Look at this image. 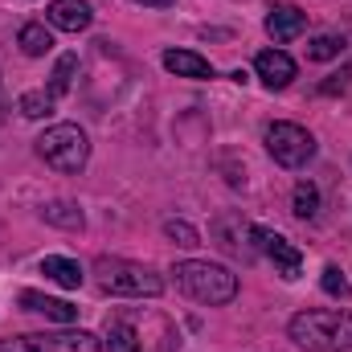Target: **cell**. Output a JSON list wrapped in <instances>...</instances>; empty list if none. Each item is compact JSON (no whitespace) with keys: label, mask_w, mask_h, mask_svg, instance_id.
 <instances>
[{"label":"cell","mask_w":352,"mask_h":352,"mask_svg":"<svg viewBox=\"0 0 352 352\" xmlns=\"http://www.w3.org/2000/svg\"><path fill=\"white\" fill-rule=\"evenodd\" d=\"M287 336L307 352H352V311H299L291 316Z\"/></svg>","instance_id":"1"},{"label":"cell","mask_w":352,"mask_h":352,"mask_svg":"<svg viewBox=\"0 0 352 352\" xmlns=\"http://www.w3.org/2000/svg\"><path fill=\"white\" fill-rule=\"evenodd\" d=\"M176 283L188 299L197 303H209V307H221V303H234L238 299V274H230L226 266L217 263H197V258H184L176 263Z\"/></svg>","instance_id":"2"},{"label":"cell","mask_w":352,"mask_h":352,"mask_svg":"<svg viewBox=\"0 0 352 352\" xmlns=\"http://www.w3.org/2000/svg\"><path fill=\"white\" fill-rule=\"evenodd\" d=\"M37 156L54 173H82L90 160V140L78 123H54L37 135Z\"/></svg>","instance_id":"3"},{"label":"cell","mask_w":352,"mask_h":352,"mask_svg":"<svg viewBox=\"0 0 352 352\" xmlns=\"http://www.w3.org/2000/svg\"><path fill=\"white\" fill-rule=\"evenodd\" d=\"M98 274V287L111 291V295H160L164 291V278L144 263H131V258H98L94 263Z\"/></svg>","instance_id":"4"},{"label":"cell","mask_w":352,"mask_h":352,"mask_svg":"<svg viewBox=\"0 0 352 352\" xmlns=\"http://www.w3.org/2000/svg\"><path fill=\"white\" fill-rule=\"evenodd\" d=\"M266 152H270V160L283 164V168H303V164L316 156V140H311V131L299 127V123H270V127H266Z\"/></svg>","instance_id":"5"},{"label":"cell","mask_w":352,"mask_h":352,"mask_svg":"<svg viewBox=\"0 0 352 352\" xmlns=\"http://www.w3.org/2000/svg\"><path fill=\"white\" fill-rule=\"evenodd\" d=\"M0 352H102L98 336L90 332H29V336H16V340H0Z\"/></svg>","instance_id":"6"},{"label":"cell","mask_w":352,"mask_h":352,"mask_svg":"<svg viewBox=\"0 0 352 352\" xmlns=\"http://www.w3.org/2000/svg\"><path fill=\"white\" fill-rule=\"evenodd\" d=\"M250 238L258 242L263 258H270V263H274V270H278L283 278H299V270H303V254H299V246H291L283 234L263 230V226H250Z\"/></svg>","instance_id":"7"},{"label":"cell","mask_w":352,"mask_h":352,"mask_svg":"<svg viewBox=\"0 0 352 352\" xmlns=\"http://www.w3.org/2000/svg\"><path fill=\"white\" fill-rule=\"evenodd\" d=\"M254 70H258V78H263L270 90H283L295 82V62L283 54V50H263L258 58H254Z\"/></svg>","instance_id":"8"},{"label":"cell","mask_w":352,"mask_h":352,"mask_svg":"<svg viewBox=\"0 0 352 352\" xmlns=\"http://www.w3.org/2000/svg\"><path fill=\"white\" fill-rule=\"evenodd\" d=\"M303 29H307V12L295 8V4H274V8L266 12V33H270L274 41H295Z\"/></svg>","instance_id":"9"},{"label":"cell","mask_w":352,"mask_h":352,"mask_svg":"<svg viewBox=\"0 0 352 352\" xmlns=\"http://www.w3.org/2000/svg\"><path fill=\"white\" fill-rule=\"evenodd\" d=\"M90 21H94V12L87 0H54L50 4V25L62 33H82V29H90Z\"/></svg>","instance_id":"10"},{"label":"cell","mask_w":352,"mask_h":352,"mask_svg":"<svg viewBox=\"0 0 352 352\" xmlns=\"http://www.w3.org/2000/svg\"><path fill=\"white\" fill-rule=\"evenodd\" d=\"M21 307L45 316V320H54V324H74V320H78V307H74V303L50 299V295H41V291H21Z\"/></svg>","instance_id":"11"},{"label":"cell","mask_w":352,"mask_h":352,"mask_svg":"<svg viewBox=\"0 0 352 352\" xmlns=\"http://www.w3.org/2000/svg\"><path fill=\"white\" fill-rule=\"evenodd\" d=\"M164 70H173L176 78H197V82L213 78V66L201 54H192V50H168L164 54Z\"/></svg>","instance_id":"12"},{"label":"cell","mask_w":352,"mask_h":352,"mask_svg":"<svg viewBox=\"0 0 352 352\" xmlns=\"http://www.w3.org/2000/svg\"><path fill=\"white\" fill-rule=\"evenodd\" d=\"M41 274H50L58 287H66V291H78L82 287V266L74 263V258H58V254H50V258H41Z\"/></svg>","instance_id":"13"},{"label":"cell","mask_w":352,"mask_h":352,"mask_svg":"<svg viewBox=\"0 0 352 352\" xmlns=\"http://www.w3.org/2000/svg\"><path fill=\"white\" fill-rule=\"evenodd\" d=\"M16 45H21L29 58H45V54L54 50V37H50V29H45V25L29 21V25H21V33H16Z\"/></svg>","instance_id":"14"},{"label":"cell","mask_w":352,"mask_h":352,"mask_svg":"<svg viewBox=\"0 0 352 352\" xmlns=\"http://www.w3.org/2000/svg\"><path fill=\"white\" fill-rule=\"evenodd\" d=\"M107 352H140V332L123 320H107Z\"/></svg>","instance_id":"15"},{"label":"cell","mask_w":352,"mask_h":352,"mask_svg":"<svg viewBox=\"0 0 352 352\" xmlns=\"http://www.w3.org/2000/svg\"><path fill=\"white\" fill-rule=\"evenodd\" d=\"M74 74H78V54H62V58H58V66H54V78H50V94H54V98L70 94Z\"/></svg>","instance_id":"16"},{"label":"cell","mask_w":352,"mask_h":352,"mask_svg":"<svg viewBox=\"0 0 352 352\" xmlns=\"http://www.w3.org/2000/svg\"><path fill=\"white\" fill-rule=\"evenodd\" d=\"M344 45H349V41H344L340 33H320V37L307 41V58H311V62H332V58L344 54Z\"/></svg>","instance_id":"17"},{"label":"cell","mask_w":352,"mask_h":352,"mask_svg":"<svg viewBox=\"0 0 352 352\" xmlns=\"http://www.w3.org/2000/svg\"><path fill=\"white\" fill-rule=\"evenodd\" d=\"M41 217H45L50 226H62V230H82V209L70 205V201H54V205H45Z\"/></svg>","instance_id":"18"},{"label":"cell","mask_w":352,"mask_h":352,"mask_svg":"<svg viewBox=\"0 0 352 352\" xmlns=\"http://www.w3.org/2000/svg\"><path fill=\"white\" fill-rule=\"evenodd\" d=\"M21 115H25V119H45V115H54V94H50V90H25V94H21Z\"/></svg>","instance_id":"19"},{"label":"cell","mask_w":352,"mask_h":352,"mask_svg":"<svg viewBox=\"0 0 352 352\" xmlns=\"http://www.w3.org/2000/svg\"><path fill=\"white\" fill-rule=\"evenodd\" d=\"M316 213H320V188H316L311 180H299V184H295V217L311 221Z\"/></svg>","instance_id":"20"},{"label":"cell","mask_w":352,"mask_h":352,"mask_svg":"<svg viewBox=\"0 0 352 352\" xmlns=\"http://www.w3.org/2000/svg\"><path fill=\"white\" fill-rule=\"evenodd\" d=\"M320 287H324V295H332V299H349V278L340 274V266H324Z\"/></svg>","instance_id":"21"},{"label":"cell","mask_w":352,"mask_h":352,"mask_svg":"<svg viewBox=\"0 0 352 352\" xmlns=\"http://www.w3.org/2000/svg\"><path fill=\"white\" fill-rule=\"evenodd\" d=\"M164 234H168V238H173L176 246H197V230H192V226H188V221H164Z\"/></svg>","instance_id":"22"},{"label":"cell","mask_w":352,"mask_h":352,"mask_svg":"<svg viewBox=\"0 0 352 352\" xmlns=\"http://www.w3.org/2000/svg\"><path fill=\"white\" fill-rule=\"evenodd\" d=\"M349 82H352V62L344 66V70H340V74H332V78L320 87V94H340V90L349 87Z\"/></svg>","instance_id":"23"},{"label":"cell","mask_w":352,"mask_h":352,"mask_svg":"<svg viewBox=\"0 0 352 352\" xmlns=\"http://www.w3.org/2000/svg\"><path fill=\"white\" fill-rule=\"evenodd\" d=\"M135 4H144V8H168L173 0H135Z\"/></svg>","instance_id":"24"}]
</instances>
